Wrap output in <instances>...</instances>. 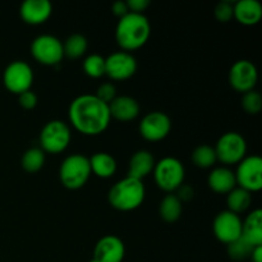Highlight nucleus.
<instances>
[{
	"label": "nucleus",
	"instance_id": "c756f323",
	"mask_svg": "<svg viewBox=\"0 0 262 262\" xmlns=\"http://www.w3.org/2000/svg\"><path fill=\"white\" fill-rule=\"evenodd\" d=\"M242 107L247 114L255 115L258 114L262 109V96L260 92L255 91H248L243 94L242 97Z\"/></svg>",
	"mask_w": 262,
	"mask_h": 262
},
{
	"label": "nucleus",
	"instance_id": "9d476101",
	"mask_svg": "<svg viewBox=\"0 0 262 262\" xmlns=\"http://www.w3.org/2000/svg\"><path fill=\"white\" fill-rule=\"evenodd\" d=\"M235 181L241 188L257 192L262 188V159L257 155L247 156L238 164Z\"/></svg>",
	"mask_w": 262,
	"mask_h": 262
},
{
	"label": "nucleus",
	"instance_id": "a878e982",
	"mask_svg": "<svg viewBox=\"0 0 262 262\" xmlns=\"http://www.w3.org/2000/svg\"><path fill=\"white\" fill-rule=\"evenodd\" d=\"M192 161H193V164L197 168H211V166L215 165V163L217 161L215 148L209 145L199 146V147L194 148L193 152H192Z\"/></svg>",
	"mask_w": 262,
	"mask_h": 262
},
{
	"label": "nucleus",
	"instance_id": "5701e85b",
	"mask_svg": "<svg viewBox=\"0 0 262 262\" xmlns=\"http://www.w3.org/2000/svg\"><path fill=\"white\" fill-rule=\"evenodd\" d=\"M251 204H252V194H251V192L246 191V189L241 188V187H235L233 191L228 193V210L234 212V214L238 215L241 212H245L251 206Z\"/></svg>",
	"mask_w": 262,
	"mask_h": 262
},
{
	"label": "nucleus",
	"instance_id": "72a5a7b5",
	"mask_svg": "<svg viewBox=\"0 0 262 262\" xmlns=\"http://www.w3.org/2000/svg\"><path fill=\"white\" fill-rule=\"evenodd\" d=\"M128 9L130 13H138V14H143L146 8L150 5V0H128L127 2Z\"/></svg>",
	"mask_w": 262,
	"mask_h": 262
},
{
	"label": "nucleus",
	"instance_id": "ddd939ff",
	"mask_svg": "<svg viewBox=\"0 0 262 262\" xmlns=\"http://www.w3.org/2000/svg\"><path fill=\"white\" fill-rule=\"evenodd\" d=\"M212 230L220 242L229 245L242 235V220L239 215L225 210L216 215L212 224Z\"/></svg>",
	"mask_w": 262,
	"mask_h": 262
},
{
	"label": "nucleus",
	"instance_id": "2f4dec72",
	"mask_svg": "<svg viewBox=\"0 0 262 262\" xmlns=\"http://www.w3.org/2000/svg\"><path fill=\"white\" fill-rule=\"evenodd\" d=\"M95 96H96L99 100H101L102 102L109 105L110 102L117 97V89H115V86L113 83L106 82V83L100 84L96 94H95Z\"/></svg>",
	"mask_w": 262,
	"mask_h": 262
},
{
	"label": "nucleus",
	"instance_id": "f257e3e1",
	"mask_svg": "<svg viewBox=\"0 0 262 262\" xmlns=\"http://www.w3.org/2000/svg\"><path fill=\"white\" fill-rule=\"evenodd\" d=\"M69 120L72 125L84 136L101 135L110 124L109 105L95 95H81L69 105Z\"/></svg>",
	"mask_w": 262,
	"mask_h": 262
},
{
	"label": "nucleus",
	"instance_id": "1a4fd4ad",
	"mask_svg": "<svg viewBox=\"0 0 262 262\" xmlns=\"http://www.w3.org/2000/svg\"><path fill=\"white\" fill-rule=\"evenodd\" d=\"M33 59L43 66H56L64 58L63 42L53 35H40L31 43Z\"/></svg>",
	"mask_w": 262,
	"mask_h": 262
},
{
	"label": "nucleus",
	"instance_id": "dca6fc26",
	"mask_svg": "<svg viewBox=\"0 0 262 262\" xmlns=\"http://www.w3.org/2000/svg\"><path fill=\"white\" fill-rule=\"evenodd\" d=\"M53 13V4L49 0H25L20 5L19 15L27 25L45 23Z\"/></svg>",
	"mask_w": 262,
	"mask_h": 262
},
{
	"label": "nucleus",
	"instance_id": "473e14b6",
	"mask_svg": "<svg viewBox=\"0 0 262 262\" xmlns=\"http://www.w3.org/2000/svg\"><path fill=\"white\" fill-rule=\"evenodd\" d=\"M18 96H19L20 106L26 110L33 109V107H36V105H37L38 102L37 95H36L33 91H31V90H28V91L26 92H22V94L18 95Z\"/></svg>",
	"mask_w": 262,
	"mask_h": 262
},
{
	"label": "nucleus",
	"instance_id": "4c0bfd02",
	"mask_svg": "<svg viewBox=\"0 0 262 262\" xmlns=\"http://www.w3.org/2000/svg\"><path fill=\"white\" fill-rule=\"evenodd\" d=\"M90 262H97V261L95 260V258H91V261H90Z\"/></svg>",
	"mask_w": 262,
	"mask_h": 262
},
{
	"label": "nucleus",
	"instance_id": "9b49d317",
	"mask_svg": "<svg viewBox=\"0 0 262 262\" xmlns=\"http://www.w3.org/2000/svg\"><path fill=\"white\" fill-rule=\"evenodd\" d=\"M137 71V60L127 51H117L105 58V74L114 81L130 78Z\"/></svg>",
	"mask_w": 262,
	"mask_h": 262
},
{
	"label": "nucleus",
	"instance_id": "f8f14e48",
	"mask_svg": "<svg viewBox=\"0 0 262 262\" xmlns=\"http://www.w3.org/2000/svg\"><path fill=\"white\" fill-rule=\"evenodd\" d=\"M258 73L255 64L250 60L235 61L229 71V83L235 91L246 92L252 91L257 83Z\"/></svg>",
	"mask_w": 262,
	"mask_h": 262
},
{
	"label": "nucleus",
	"instance_id": "423d86ee",
	"mask_svg": "<svg viewBox=\"0 0 262 262\" xmlns=\"http://www.w3.org/2000/svg\"><path fill=\"white\" fill-rule=\"evenodd\" d=\"M72 133L63 120H50L43 125L40 133L41 150L48 154H60L71 143Z\"/></svg>",
	"mask_w": 262,
	"mask_h": 262
},
{
	"label": "nucleus",
	"instance_id": "20e7f679",
	"mask_svg": "<svg viewBox=\"0 0 262 262\" xmlns=\"http://www.w3.org/2000/svg\"><path fill=\"white\" fill-rule=\"evenodd\" d=\"M90 160L82 154L67 156L59 169L61 184L68 189H79L87 183L91 177Z\"/></svg>",
	"mask_w": 262,
	"mask_h": 262
},
{
	"label": "nucleus",
	"instance_id": "39448f33",
	"mask_svg": "<svg viewBox=\"0 0 262 262\" xmlns=\"http://www.w3.org/2000/svg\"><path fill=\"white\" fill-rule=\"evenodd\" d=\"M152 171L156 186L165 192L177 191L183 184L186 177L182 161L170 156L158 161Z\"/></svg>",
	"mask_w": 262,
	"mask_h": 262
},
{
	"label": "nucleus",
	"instance_id": "393cba45",
	"mask_svg": "<svg viewBox=\"0 0 262 262\" xmlns=\"http://www.w3.org/2000/svg\"><path fill=\"white\" fill-rule=\"evenodd\" d=\"M89 42L87 38L81 33H74L71 35L63 43L64 56H68L69 59H78L87 51Z\"/></svg>",
	"mask_w": 262,
	"mask_h": 262
},
{
	"label": "nucleus",
	"instance_id": "cd10ccee",
	"mask_svg": "<svg viewBox=\"0 0 262 262\" xmlns=\"http://www.w3.org/2000/svg\"><path fill=\"white\" fill-rule=\"evenodd\" d=\"M228 246V255L230 258L235 261H242L246 258L251 257V253L253 251V246L251 243H248L245 238L241 235L238 239H235L234 242L229 243Z\"/></svg>",
	"mask_w": 262,
	"mask_h": 262
},
{
	"label": "nucleus",
	"instance_id": "7c9ffc66",
	"mask_svg": "<svg viewBox=\"0 0 262 262\" xmlns=\"http://www.w3.org/2000/svg\"><path fill=\"white\" fill-rule=\"evenodd\" d=\"M215 17L219 22L227 23L234 18V4H232L228 0L220 2L215 8Z\"/></svg>",
	"mask_w": 262,
	"mask_h": 262
},
{
	"label": "nucleus",
	"instance_id": "f704fd0d",
	"mask_svg": "<svg viewBox=\"0 0 262 262\" xmlns=\"http://www.w3.org/2000/svg\"><path fill=\"white\" fill-rule=\"evenodd\" d=\"M193 188L188 184H182L178 189H177V194L176 196L178 197V200L181 202H188L193 199Z\"/></svg>",
	"mask_w": 262,
	"mask_h": 262
},
{
	"label": "nucleus",
	"instance_id": "aec40b11",
	"mask_svg": "<svg viewBox=\"0 0 262 262\" xmlns=\"http://www.w3.org/2000/svg\"><path fill=\"white\" fill-rule=\"evenodd\" d=\"M207 184L216 193L228 194L237 187L234 171L225 166L214 169L207 178Z\"/></svg>",
	"mask_w": 262,
	"mask_h": 262
},
{
	"label": "nucleus",
	"instance_id": "c85d7f7f",
	"mask_svg": "<svg viewBox=\"0 0 262 262\" xmlns=\"http://www.w3.org/2000/svg\"><path fill=\"white\" fill-rule=\"evenodd\" d=\"M83 72L91 78L105 76V58L99 54H91L83 60Z\"/></svg>",
	"mask_w": 262,
	"mask_h": 262
},
{
	"label": "nucleus",
	"instance_id": "f03ea898",
	"mask_svg": "<svg viewBox=\"0 0 262 262\" xmlns=\"http://www.w3.org/2000/svg\"><path fill=\"white\" fill-rule=\"evenodd\" d=\"M151 35L150 20L138 13H128L119 18L115 28V40L123 51L137 50L148 41Z\"/></svg>",
	"mask_w": 262,
	"mask_h": 262
},
{
	"label": "nucleus",
	"instance_id": "6ab92c4d",
	"mask_svg": "<svg viewBox=\"0 0 262 262\" xmlns=\"http://www.w3.org/2000/svg\"><path fill=\"white\" fill-rule=\"evenodd\" d=\"M234 18L245 26L257 25L262 18V5L258 0H239L234 4Z\"/></svg>",
	"mask_w": 262,
	"mask_h": 262
},
{
	"label": "nucleus",
	"instance_id": "4468645a",
	"mask_svg": "<svg viewBox=\"0 0 262 262\" xmlns=\"http://www.w3.org/2000/svg\"><path fill=\"white\" fill-rule=\"evenodd\" d=\"M171 120L165 113L152 112L142 118L140 123V133L145 140L158 142L170 133Z\"/></svg>",
	"mask_w": 262,
	"mask_h": 262
},
{
	"label": "nucleus",
	"instance_id": "bb28decb",
	"mask_svg": "<svg viewBox=\"0 0 262 262\" xmlns=\"http://www.w3.org/2000/svg\"><path fill=\"white\" fill-rule=\"evenodd\" d=\"M45 164V152L38 147H32L22 156V168L27 173H37Z\"/></svg>",
	"mask_w": 262,
	"mask_h": 262
},
{
	"label": "nucleus",
	"instance_id": "2eb2a0df",
	"mask_svg": "<svg viewBox=\"0 0 262 262\" xmlns=\"http://www.w3.org/2000/svg\"><path fill=\"white\" fill-rule=\"evenodd\" d=\"M125 255L124 243L117 235H104L100 238L94 250L97 262H122Z\"/></svg>",
	"mask_w": 262,
	"mask_h": 262
},
{
	"label": "nucleus",
	"instance_id": "0eeeda50",
	"mask_svg": "<svg viewBox=\"0 0 262 262\" xmlns=\"http://www.w3.org/2000/svg\"><path fill=\"white\" fill-rule=\"evenodd\" d=\"M217 160L225 165L239 164L247 154V143L245 137L237 132L224 133L215 146Z\"/></svg>",
	"mask_w": 262,
	"mask_h": 262
},
{
	"label": "nucleus",
	"instance_id": "6e6552de",
	"mask_svg": "<svg viewBox=\"0 0 262 262\" xmlns=\"http://www.w3.org/2000/svg\"><path fill=\"white\" fill-rule=\"evenodd\" d=\"M3 83L5 89L15 95L31 90L33 83V71L30 64L23 60H14L8 64L3 73Z\"/></svg>",
	"mask_w": 262,
	"mask_h": 262
},
{
	"label": "nucleus",
	"instance_id": "e433bc0d",
	"mask_svg": "<svg viewBox=\"0 0 262 262\" xmlns=\"http://www.w3.org/2000/svg\"><path fill=\"white\" fill-rule=\"evenodd\" d=\"M251 258H252V262H262V246H257V247L253 248Z\"/></svg>",
	"mask_w": 262,
	"mask_h": 262
},
{
	"label": "nucleus",
	"instance_id": "412c9836",
	"mask_svg": "<svg viewBox=\"0 0 262 262\" xmlns=\"http://www.w3.org/2000/svg\"><path fill=\"white\" fill-rule=\"evenodd\" d=\"M242 237L253 247L262 246V210H253L242 222Z\"/></svg>",
	"mask_w": 262,
	"mask_h": 262
},
{
	"label": "nucleus",
	"instance_id": "f3484780",
	"mask_svg": "<svg viewBox=\"0 0 262 262\" xmlns=\"http://www.w3.org/2000/svg\"><path fill=\"white\" fill-rule=\"evenodd\" d=\"M110 115L120 122H130L140 114V104L130 96H117L109 104Z\"/></svg>",
	"mask_w": 262,
	"mask_h": 262
},
{
	"label": "nucleus",
	"instance_id": "4be33fe9",
	"mask_svg": "<svg viewBox=\"0 0 262 262\" xmlns=\"http://www.w3.org/2000/svg\"><path fill=\"white\" fill-rule=\"evenodd\" d=\"M89 160L91 173L96 174L99 178H110L117 171V161L110 154L96 152Z\"/></svg>",
	"mask_w": 262,
	"mask_h": 262
},
{
	"label": "nucleus",
	"instance_id": "c9c22d12",
	"mask_svg": "<svg viewBox=\"0 0 262 262\" xmlns=\"http://www.w3.org/2000/svg\"><path fill=\"white\" fill-rule=\"evenodd\" d=\"M113 13L119 18L124 17L125 14H128V13H129V9H128L127 2H122V0L115 2L114 4H113Z\"/></svg>",
	"mask_w": 262,
	"mask_h": 262
},
{
	"label": "nucleus",
	"instance_id": "7ed1b4c3",
	"mask_svg": "<svg viewBox=\"0 0 262 262\" xmlns=\"http://www.w3.org/2000/svg\"><path fill=\"white\" fill-rule=\"evenodd\" d=\"M146 189L142 181L125 177L117 182L107 193L109 204L119 211H133L145 201Z\"/></svg>",
	"mask_w": 262,
	"mask_h": 262
},
{
	"label": "nucleus",
	"instance_id": "a211bd4d",
	"mask_svg": "<svg viewBox=\"0 0 262 262\" xmlns=\"http://www.w3.org/2000/svg\"><path fill=\"white\" fill-rule=\"evenodd\" d=\"M155 164V158H154L152 154H151L150 151H136L129 159L127 177L138 179V181H142L145 177H147L148 174L154 170Z\"/></svg>",
	"mask_w": 262,
	"mask_h": 262
},
{
	"label": "nucleus",
	"instance_id": "b1692460",
	"mask_svg": "<svg viewBox=\"0 0 262 262\" xmlns=\"http://www.w3.org/2000/svg\"><path fill=\"white\" fill-rule=\"evenodd\" d=\"M182 211H183V206L182 202L179 201L178 197L176 194H166L160 202L159 206V212H160L161 219L165 220L166 223H174L181 217Z\"/></svg>",
	"mask_w": 262,
	"mask_h": 262
}]
</instances>
